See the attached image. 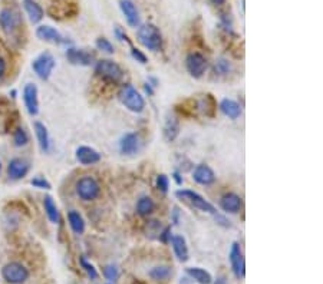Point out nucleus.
I'll return each instance as SVG.
<instances>
[{"instance_id": "nucleus-1", "label": "nucleus", "mask_w": 323, "mask_h": 284, "mask_svg": "<svg viewBox=\"0 0 323 284\" xmlns=\"http://www.w3.org/2000/svg\"><path fill=\"white\" fill-rule=\"evenodd\" d=\"M136 39L148 51L158 52V51L163 49L161 30L158 29L155 25H152V23H145L143 26H140L138 30H136Z\"/></svg>"}, {"instance_id": "nucleus-2", "label": "nucleus", "mask_w": 323, "mask_h": 284, "mask_svg": "<svg viewBox=\"0 0 323 284\" xmlns=\"http://www.w3.org/2000/svg\"><path fill=\"white\" fill-rule=\"evenodd\" d=\"M118 97H120V101L122 102V105L127 108L128 111H131V112L140 113L143 112L144 108H145V99H144V97L132 85H129V83H127L125 86L121 88Z\"/></svg>"}, {"instance_id": "nucleus-3", "label": "nucleus", "mask_w": 323, "mask_h": 284, "mask_svg": "<svg viewBox=\"0 0 323 284\" xmlns=\"http://www.w3.org/2000/svg\"><path fill=\"white\" fill-rule=\"evenodd\" d=\"M75 191L76 195L83 201H94L101 194V185L94 177L85 175V177L76 181Z\"/></svg>"}, {"instance_id": "nucleus-4", "label": "nucleus", "mask_w": 323, "mask_h": 284, "mask_svg": "<svg viewBox=\"0 0 323 284\" xmlns=\"http://www.w3.org/2000/svg\"><path fill=\"white\" fill-rule=\"evenodd\" d=\"M95 74L106 82L118 83L124 76V70L112 60L101 59L95 63Z\"/></svg>"}, {"instance_id": "nucleus-5", "label": "nucleus", "mask_w": 323, "mask_h": 284, "mask_svg": "<svg viewBox=\"0 0 323 284\" xmlns=\"http://www.w3.org/2000/svg\"><path fill=\"white\" fill-rule=\"evenodd\" d=\"M175 195L181 198V200H184L186 202H188L190 205H193L194 208L200 209V211H203V212H207V214H211V216H217V209L216 207L209 202L204 197L196 193V191H193V190H178Z\"/></svg>"}, {"instance_id": "nucleus-6", "label": "nucleus", "mask_w": 323, "mask_h": 284, "mask_svg": "<svg viewBox=\"0 0 323 284\" xmlns=\"http://www.w3.org/2000/svg\"><path fill=\"white\" fill-rule=\"evenodd\" d=\"M2 277L9 284H23L29 278V270L20 263H8L2 269Z\"/></svg>"}, {"instance_id": "nucleus-7", "label": "nucleus", "mask_w": 323, "mask_h": 284, "mask_svg": "<svg viewBox=\"0 0 323 284\" xmlns=\"http://www.w3.org/2000/svg\"><path fill=\"white\" fill-rule=\"evenodd\" d=\"M55 65H56V62H55L52 53L43 52L32 62V69L42 81H48L51 78V75H52Z\"/></svg>"}, {"instance_id": "nucleus-8", "label": "nucleus", "mask_w": 323, "mask_h": 284, "mask_svg": "<svg viewBox=\"0 0 323 284\" xmlns=\"http://www.w3.org/2000/svg\"><path fill=\"white\" fill-rule=\"evenodd\" d=\"M228 258H230V264H232L234 276L237 277L239 280H243L246 277V262H244V255H243L239 243H233V246L230 248Z\"/></svg>"}, {"instance_id": "nucleus-9", "label": "nucleus", "mask_w": 323, "mask_h": 284, "mask_svg": "<svg viewBox=\"0 0 323 284\" xmlns=\"http://www.w3.org/2000/svg\"><path fill=\"white\" fill-rule=\"evenodd\" d=\"M186 66H187L188 74L193 78H201L205 74L207 67H209V62L205 59V56H203L201 53L193 52L187 56Z\"/></svg>"}, {"instance_id": "nucleus-10", "label": "nucleus", "mask_w": 323, "mask_h": 284, "mask_svg": "<svg viewBox=\"0 0 323 284\" xmlns=\"http://www.w3.org/2000/svg\"><path fill=\"white\" fill-rule=\"evenodd\" d=\"M20 26V17L12 9H3L0 12V28L6 33L12 35L15 33L17 28Z\"/></svg>"}, {"instance_id": "nucleus-11", "label": "nucleus", "mask_w": 323, "mask_h": 284, "mask_svg": "<svg viewBox=\"0 0 323 284\" xmlns=\"http://www.w3.org/2000/svg\"><path fill=\"white\" fill-rule=\"evenodd\" d=\"M23 102L26 106V111L35 116L39 112V99H38V88L35 83H28L23 88Z\"/></svg>"}, {"instance_id": "nucleus-12", "label": "nucleus", "mask_w": 323, "mask_h": 284, "mask_svg": "<svg viewBox=\"0 0 323 284\" xmlns=\"http://www.w3.org/2000/svg\"><path fill=\"white\" fill-rule=\"evenodd\" d=\"M141 150V138L135 132H128L120 141V151L124 155H135Z\"/></svg>"}, {"instance_id": "nucleus-13", "label": "nucleus", "mask_w": 323, "mask_h": 284, "mask_svg": "<svg viewBox=\"0 0 323 284\" xmlns=\"http://www.w3.org/2000/svg\"><path fill=\"white\" fill-rule=\"evenodd\" d=\"M30 170V165L28 161H25L22 158H13L10 159L8 165V175L12 181H19L25 178L28 175Z\"/></svg>"}, {"instance_id": "nucleus-14", "label": "nucleus", "mask_w": 323, "mask_h": 284, "mask_svg": "<svg viewBox=\"0 0 323 284\" xmlns=\"http://www.w3.org/2000/svg\"><path fill=\"white\" fill-rule=\"evenodd\" d=\"M36 36L40 40H45L48 43H53V45H63L66 43V39L62 36L59 30H56L52 26H46L42 25L36 29Z\"/></svg>"}, {"instance_id": "nucleus-15", "label": "nucleus", "mask_w": 323, "mask_h": 284, "mask_svg": "<svg viewBox=\"0 0 323 284\" xmlns=\"http://www.w3.org/2000/svg\"><path fill=\"white\" fill-rule=\"evenodd\" d=\"M120 8L129 26H132V28L140 26V22H141L140 10H138V8H136L135 3L132 0H121Z\"/></svg>"}, {"instance_id": "nucleus-16", "label": "nucleus", "mask_w": 323, "mask_h": 284, "mask_svg": "<svg viewBox=\"0 0 323 284\" xmlns=\"http://www.w3.org/2000/svg\"><path fill=\"white\" fill-rule=\"evenodd\" d=\"M66 58L72 65H81V66H90L94 63V55L83 49L68 48L66 49Z\"/></svg>"}, {"instance_id": "nucleus-17", "label": "nucleus", "mask_w": 323, "mask_h": 284, "mask_svg": "<svg viewBox=\"0 0 323 284\" xmlns=\"http://www.w3.org/2000/svg\"><path fill=\"white\" fill-rule=\"evenodd\" d=\"M76 161L81 165H94L98 164L101 161V154L98 151L90 148V147H86V145H82V147H78L75 152Z\"/></svg>"}, {"instance_id": "nucleus-18", "label": "nucleus", "mask_w": 323, "mask_h": 284, "mask_svg": "<svg viewBox=\"0 0 323 284\" xmlns=\"http://www.w3.org/2000/svg\"><path fill=\"white\" fill-rule=\"evenodd\" d=\"M193 178L200 185H211L216 181V174L209 165L200 164L197 165L196 170L193 172Z\"/></svg>"}, {"instance_id": "nucleus-19", "label": "nucleus", "mask_w": 323, "mask_h": 284, "mask_svg": "<svg viewBox=\"0 0 323 284\" xmlns=\"http://www.w3.org/2000/svg\"><path fill=\"white\" fill-rule=\"evenodd\" d=\"M220 205L224 212H228V214H237L239 211L243 207V201L241 198L237 194L234 193H228V194L223 195L221 201H220Z\"/></svg>"}, {"instance_id": "nucleus-20", "label": "nucleus", "mask_w": 323, "mask_h": 284, "mask_svg": "<svg viewBox=\"0 0 323 284\" xmlns=\"http://www.w3.org/2000/svg\"><path fill=\"white\" fill-rule=\"evenodd\" d=\"M171 246H173L174 254L178 258V262L186 263L190 258V253H188V246L186 239L182 235H173L170 240Z\"/></svg>"}, {"instance_id": "nucleus-21", "label": "nucleus", "mask_w": 323, "mask_h": 284, "mask_svg": "<svg viewBox=\"0 0 323 284\" xmlns=\"http://www.w3.org/2000/svg\"><path fill=\"white\" fill-rule=\"evenodd\" d=\"M23 9L32 23H39L45 16V10L36 0H23Z\"/></svg>"}, {"instance_id": "nucleus-22", "label": "nucleus", "mask_w": 323, "mask_h": 284, "mask_svg": "<svg viewBox=\"0 0 323 284\" xmlns=\"http://www.w3.org/2000/svg\"><path fill=\"white\" fill-rule=\"evenodd\" d=\"M180 134V121L174 115V113H168L166 118V124H164V136L167 141H174Z\"/></svg>"}, {"instance_id": "nucleus-23", "label": "nucleus", "mask_w": 323, "mask_h": 284, "mask_svg": "<svg viewBox=\"0 0 323 284\" xmlns=\"http://www.w3.org/2000/svg\"><path fill=\"white\" fill-rule=\"evenodd\" d=\"M33 128H35V134H36V138H38L40 150H42V152L48 154V152L51 151V138H49L48 129H46L45 125H43L42 122H39V121L33 124Z\"/></svg>"}, {"instance_id": "nucleus-24", "label": "nucleus", "mask_w": 323, "mask_h": 284, "mask_svg": "<svg viewBox=\"0 0 323 284\" xmlns=\"http://www.w3.org/2000/svg\"><path fill=\"white\" fill-rule=\"evenodd\" d=\"M220 111L224 113L225 116H228L230 120H237L241 115V106L233 99H223L220 102Z\"/></svg>"}, {"instance_id": "nucleus-25", "label": "nucleus", "mask_w": 323, "mask_h": 284, "mask_svg": "<svg viewBox=\"0 0 323 284\" xmlns=\"http://www.w3.org/2000/svg\"><path fill=\"white\" fill-rule=\"evenodd\" d=\"M43 208H45V212L49 221L52 224H59L60 223V216H59V209L56 207V204L53 201V198L51 195H46L43 198Z\"/></svg>"}, {"instance_id": "nucleus-26", "label": "nucleus", "mask_w": 323, "mask_h": 284, "mask_svg": "<svg viewBox=\"0 0 323 284\" xmlns=\"http://www.w3.org/2000/svg\"><path fill=\"white\" fill-rule=\"evenodd\" d=\"M187 274L198 284L213 283V277H211L210 273L207 270L201 269V267H188Z\"/></svg>"}, {"instance_id": "nucleus-27", "label": "nucleus", "mask_w": 323, "mask_h": 284, "mask_svg": "<svg viewBox=\"0 0 323 284\" xmlns=\"http://www.w3.org/2000/svg\"><path fill=\"white\" fill-rule=\"evenodd\" d=\"M68 221H69V225H71V228H72V231L78 234V235H81L85 232V220L83 217L75 211V209H72V211H69L68 212Z\"/></svg>"}, {"instance_id": "nucleus-28", "label": "nucleus", "mask_w": 323, "mask_h": 284, "mask_svg": "<svg viewBox=\"0 0 323 284\" xmlns=\"http://www.w3.org/2000/svg\"><path fill=\"white\" fill-rule=\"evenodd\" d=\"M154 209H155V204L152 201V198L151 197H141L138 202H136V212L140 214V216H143V217H148L151 216L152 212H154Z\"/></svg>"}, {"instance_id": "nucleus-29", "label": "nucleus", "mask_w": 323, "mask_h": 284, "mask_svg": "<svg viewBox=\"0 0 323 284\" xmlns=\"http://www.w3.org/2000/svg\"><path fill=\"white\" fill-rule=\"evenodd\" d=\"M171 274H173V270L168 266H157V267L151 269V271L148 273V276L155 281H167L171 277Z\"/></svg>"}, {"instance_id": "nucleus-30", "label": "nucleus", "mask_w": 323, "mask_h": 284, "mask_svg": "<svg viewBox=\"0 0 323 284\" xmlns=\"http://www.w3.org/2000/svg\"><path fill=\"white\" fill-rule=\"evenodd\" d=\"M28 142H29V135L25 131V128H16L15 134H13V144H15V147L22 148V147H25Z\"/></svg>"}, {"instance_id": "nucleus-31", "label": "nucleus", "mask_w": 323, "mask_h": 284, "mask_svg": "<svg viewBox=\"0 0 323 284\" xmlns=\"http://www.w3.org/2000/svg\"><path fill=\"white\" fill-rule=\"evenodd\" d=\"M79 263H81V266H82V269L85 270V273L88 274V277H89L90 280H97L98 278V271H97V269H95V266L94 264H90L85 257H81V260H79Z\"/></svg>"}, {"instance_id": "nucleus-32", "label": "nucleus", "mask_w": 323, "mask_h": 284, "mask_svg": "<svg viewBox=\"0 0 323 284\" xmlns=\"http://www.w3.org/2000/svg\"><path fill=\"white\" fill-rule=\"evenodd\" d=\"M95 45H97V48H98V51H102V52L109 53V55H112V53L115 52V49H113V45L106 38L97 39Z\"/></svg>"}, {"instance_id": "nucleus-33", "label": "nucleus", "mask_w": 323, "mask_h": 284, "mask_svg": "<svg viewBox=\"0 0 323 284\" xmlns=\"http://www.w3.org/2000/svg\"><path fill=\"white\" fill-rule=\"evenodd\" d=\"M30 184H32V187L39 188V190H51V188H52L51 182L46 180L45 177H40V175L32 178V180H30Z\"/></svg>"}, {"instance_id": "nucleus-34", "label": "nucleus", "mask_w": 323, "mask_h": 284, "mask_svg": "<svg viewBox=\"0 0 323 284\" xmlns=\"http://www.w3.org/2000/svg\"><path fill=\"white\" fill-rule=\"evenodd\" d=\"M104 276H105L106 280H109V281H115V280L120 277V270H118L117 266L109 264V266H106L105 269H104Z\"/></svg>"}, {"instance_id": "nucleus-35", "label": "nucleus", "mask_w": 323, "mask_h": 284, "mask_svg": "<svg viewBox=\"0 0 323 284\" xmlns=\"http://www.w3.org/2000/svg\"><path fill=\"white\" fill-rule=\"evenodd\" d=\"M230 69H232V66L225 59H218L214 65V70L218 75H227L230 72Z\"/></svg>"}, {"instance_id": "nucleus-36", "label": "nucleus", "mask_w": 323, "mask_h": 284, "mask_svg": "<svg viewBox=\"0 0 323 284\" xmlns=\"http://www.w3.org/2000/svg\"><path fill=\"white\" fill-rule=\"evenodd\" d=\"M168 187H170V180H168V177H167L166 174H159L157 177V188L161 193H167V191H168Z\"/></svg>"}, {"instance_id": "nucleus-37", "label": "nucleus", "mask_w": 323, "mask_h": 284, "mask_svg": "<svg viewBox=\"0 0 323 284\" xmlns=\"http://www.w3.org/2000/svg\"><path fill=\"white\" fill-rule=\"evenodd\" d=\"M131 56H132L136 62H140V63H147V62H148L147 56H145V53H144L143 51H140V49L132 48V46H131Z\"/></svg>"}, {"instance_id": "nucleus-38", "label": "nucleus", "mask_w": 323, "mask_h": 284, "mask_svg": "<svg viewBox=\"0 0 323 284\" xmlns=\"http://www.w3.org/2000/svg\"><path fill=\"white\" fill-rule=\"evenodd\" d=\"M171 237H173V235H171V227H167L166 230L159 234V239H161L163 243H170Z\"/></svg>"}, {"instance_id": "nucleus-39", "label": "nucleus", "mask_w": 323, "mask_h": 284, "mask_svg": "<svg viewBox=\"0 0 323 284\" xmlns=\"http://www.w3.org/2000/svg\"><path fill=\"white\" fill-rule=\"evenodd\" d=\"M115 35H117V38L120 39V40H125L127 43L131 45V40H129V38H128V35L127 33H124V32L121 30V28H117V29H115Z\"/></svg>"}, {"instance_id": "nucleus-40", "label": "nucleus", "mask_w": 323, "mask_h": 284, "mask_svg": "<svg viewBox=\"0 0 323 284\" xmlns=\"http://www.w3.org/2000/svg\"><path fill=\"white\" fill-rule=\"evenodd\" d=\"M5 72H6V63H5V60H3V58L0 56V78H3V75H5Z\"/></svg>"}, {"instance_id": "nucleus-41", "label": "nucleus", "mask_w": 323, "mask_h": 284, "mask_svg": "<svg viewBox=\"0 0 323 284\" xmlns=\"http://www.w3.org/2000/svg\"><path fill=\"white\" fill-rule=\"evenodd\" d=\"M174 180L177 181V184H178V185L182 184V180L180 178V174H178V172H174Z\"/></svg>"}, {"instance_id": "nucleus-42", "label": "nucleus", "mask_w": 323, "mask_h": 284, "mask_svg": "<svg viewBox=\"0 0 323 284\" xmlns=\"http://www.w3.org/2000/svg\"><path fill=\"white\" fill-rule=\"evenodd\" d=\"M216 6H221V5H224L225 3V0H211Z\"/></svg>"}, {"instance_id": "nucleus-43", "label": "nucleus", "mask_w": 323, "mask_h": 284, "mask_svg": "<svg viewBox=\"0 0 323 284\" xmlns=\"http://www.w3.org/2000/svg\"><path fill=\"white\" fill-rule=\"evenodd\" d=\"M0 170H2V162H0Z\"/></svg>"}]
</instances>
